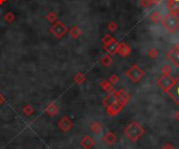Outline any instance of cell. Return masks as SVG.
Here are the masks:
<instances>
[{"mask_svg":"<svg viewBox=\"0 0 179 149\" xmlns=\"http://www.w3.org/2000/svg\"><path fill=\"white\" fill-rule=\"evenodd\" d=\"M101 63H102L103 66L109 67L110 65H111V63H112V58H110V55H105V56H103L102 59H101Z\"/></svg>","mask_w":179,"mask_h":149,"instance_id":"ac0fdd59","label":"cell"},{"mask_svg":"<svg viewBox=\"0 0 179 149\" xmlns=\"http://www.w3.org/2000/svg\"><path fill=\"white\" fill-rule=\"evenodd\" d=\"M159 54V52H158V50L156 48H151L150 50L148 51V55L149 58H151L152 59H155Z\"/></svg>","mask_w":179,"mask_h":149,"instance_id":"44dd1931","label":"cell"},{"mask_svg":"<svg viewBox=\"0 0 179 149\" xmlns=\"http://www.w3.org/2000/svg\"><path fill=\"white\" fill-rule=\"evenodd\" d=\"M50 31H52V34H53V35H55L56 38L61 39L67 34L68 29H67V26L65 25L64 23L59 21V22H57L52 25V27L50 28Z\"/></svg>","mask_w":179,"mask_h":149,"instance_id":"277c9868","label":"cell"},{"mask_svg":"<svg viewBox=\"0 0 179 149\" xmlns=\"http://www.w3.org/2000/svg\"><path fill=\"white\" fill-rule=\"evenodd\" d=\"M4 1H5V0H0V4H2V3H3Z\"/></svg>","mask_w":179,"mask_h":149,"instance_id":"e575fe53","label":"cell"},{"mask_svg":"<svg viewBox=\"0 0 179 149\" xmlns=\"http://www.w3.org/2000/svg\"><path fill=\"white\" fill-rule=\"evenodd\" d=\"M101 86H102L103 90L106 91V92H108V93H111V92L114 91V90H113L112 83L110 82V81H108V80H104V81L101 83Z\"/></svg>","mask_w":179,"mask_h":149,"instance_id":"2e32d148","label":"cell"},{"mask_svg":"<svg viewBox=\"0 0 179 149\" xmlns=\"http://www.w3.org/2000/svg\"><path fill=\"white\" fill-rule=\"evenodd\" d=\"M71 125H72V123H71V122L69 121V119L66 118V117L62 119L61 122H60V126H61L64 130L69 129L70 127H71Z\"/></svg>","mask_w":179,"mask_h":149,"instance_id":"e0dca14e","label":"cell"},{"mask_svg":"<svg viewBox=\"0 0 179 149\" xmlns=\"http://www.w3.org/2000/svg\"><path fill=\"white\" fill-rule=\"evenodd\" d=\"M167 58L175 67H179V45H175L167 53Z\"/></svg>","mask_w":179,"mask_h":149,"instance_id":"8992f818","label":"cell"},{"mask_svg":"<svg viewBox=\"0 0 179 149\" xmlns=\"http://www.w3.org/2000/svg\"><path fill=\"white\" fill-rule=\"evenodd\" d=\"M5 20L8 21V22H11V21H13V20H14V16H13V14L8 13V14L5 15Z\"/></svg>","mask_w":179,"mask_h":149,"instance_id":"f1b7e54d","label":"cell"},{"mask_svg":"<svg viewBox=\"0 0 179 149\" xmlns=\"http://www.w3.org/2000/svg\"><path fill=\"white\" fill-rule=\"evenodd\" d=\"M168 7L171 13L175 16L179 17V0H169Z\"/></svg>","mask_w":179,"mask_h":149,"instance_id":"8fae6325","label":"cell"},{"mask_svg":"<svg viewBox=\"0 0 179 149\" xmlns=\"http://www.w3.org/2000/svg\"><path fill=\"white\" fill-rule=\"evenodd\" d=\"M139 3H141L142 7H145V8H147V7H151V5H152L151 0H141V1H139Z\"/></svg>","mask_w":179,"mask_h":149,"instance_id":"d4e9b609","label":"cell"},{"mask_svg":"<svg viewBox=\"0 0 179 149\" xmlns=\"http://www.w3.org/2000/svg\"><path fill=\"white\" fill-rule=\"evenodd\" d=\"M117 53L121 56H128L131 53V48L127 45L126 43H119Z\"/></svg>","mask_w":179,"mask_h":149,"instance_id":"7c38bea8","label":"cell"},{"mask_svg":"<svg viewBox=\"0 0 179 149\" xmlns=\"http://www.w3.org/2000/svg\"><path fill=\"white\" fill-rule=\"evenodd\" d=\"M115 96H116V101L121 102L122 104H124V105H126L130 101V95L125 90H123V89H121V90L118 91H115Z\"/></svg>","mask_w":179,"mask_h":149,"instance_id":"9c48e42d","label":"cell"},{"mask_svg":"<svg viewBox=\"0 0 179 149\" xmlns=\"http://www.w3.org/2000/svg\"><path fill=\"white\" fill-rule=\"evenodd\" d=\"M76 80H77V81L79 82V83H82V82L85 80V77L83 76L82 74H77V77H76Z\"/></svg>","mask_w":179,"mask_h":149,"instance_id":"83f0119b","label":"cell"},{"mask_svg":"<svg viewBox=\"0 0 179 149\" xmlns=\"http://www.w3.org/2000/svg\"><path fill=\"white\" fill-rule=\"evenodd\" d=\"M162 149H174V146H173L171 143H167V144L162 147Z\"/></svg>","mask_w":179,"mask_h":149,"instance_id":"1f68e13d","label":"cell"},{"mask_svg":"<svg viewBox=\"0 0 179 149\" xmlns=\"http://www.w3.org/2000/svg\"><path fill=\"white\" fill-rule=\"evenodd\" d=\"M81 144H82V146H83L84 148L90 149V148L93 147V145H94V140L92 139V138H90V137L86 136V137H84V138H83Z\"/></svg>","mask_w":179,"mask_h":149,"instance_id":"5bb4252c","label":"cell"},{"mask_svg":"<svg viewBox=\"0 0 179 149\" xmlns=\"http://www.w3.org/2000/svg\"><path fill=\"white\" fill-rule=\"evenodd\" d=\"M104 141H105L108 145H113L114 143L117 141V137L114 133L112 132H108L104 137Z\"/></svg>","mask_w":179,"mask_h":149,"instance_id":"4fadbf2b","label":"cell"},{"mask_svg":"<svg viewBox=\"0 0 179 149\" xmlns=\"http://www.w3.org/2000/svg\"><path fill=\"white\" fill-rule=\"evenodd\" d=\"M117 27H118V26H117V24H116L115 22H110L109 24H108V29H109L110 31H112V32L115 31L116 29H117Z\"/></svg>","mask_w":179,"mask_h":149,"instance_id":"484cf974","label":"cell"},{"mask_svg":"<svg viewBox=\"0 0 179 149\" xmlns=\"http://www.w3.org/2000/svg\"><path fill=\"white\" fill-rule=\"evenodd\" d=\"M167 93L179 105V76L175 79L173 86L167 91Z\"/></svg>","mask_w":179,"mask_h":149,"instance_id":"52a82bcc","label":"cell"},{"mask_svg":"<svg viewBox=\"0 0 179 149\" xmlns=\"http://www.w3.org/2000/svg\"><path fill=\"white\" fill-rule=\"evenodd\" d=\"M175 119H176V120H177V121L179 122V111H178V112L175 114Z\"/></svg>","mask_w":179,"mask_h":149,"instance_id":"836d02e7","label":"cell"},{"mask_svg":"<svg viewBox=\"0 0 179 149\" xmlns=\"http://www.w3.org/2000/svg\"><path fill=\"white\" fill-rule=\"evenodd\" d=\"M47 19H48L49 21H53V20L57 19V17L53 13H50V14H48V16H47Z\"/></svg>","mask_w":179,"mask_h":149,"instance_id":"f546056e","label":"cell"},{"mask_svg":"<svg viewBox=\"0 0 179 149\" xmlns=\"http://www.w3.org/2000/svg\"><path fill=\"white\" fill-rule=\"evenodd\" d=\"M91 130L93 133H101L102 132V125H101L100 123H93L91 125Z\"/></svg>","mask_w":179,"mask_h":149,"instance_id":"7402d4cb","label":"cell"},{"mask_svg":"<svg viewBox=\"0 0 179 149\" xmlns=\"http://www.w3.org/2000/svg\"><path fill=\"white\" fill-rule=\"evenodd\" d=\"M162 74H166V75H170L172 72L171 66H169V65H163L162 67Z\"/></svg>","mask_w":179,"mask_h":149,"instance_id":"603a6c76","label":"cell"},{"mask_svg":"<svg viewBox=\"0 0 179 149\" xmlns=\"http://www.w3.org/2000/svg\"><path fill=\"white\" fill-rule=\"evenodd\" d=\"M113 40H115V39L111 37L110 35H106L103 39V43H104V45H107V44H109L110 42H112Z\"/></svg>","mask_w":179,"mask_h":149,"instance_id":"cb8c5ba5","label":"cell"},{"mask_svg":"<svg viewBox=\"0 0 179 149\" xmlns=\"http://www.w3.org/2000/svg\"><path fill=\"white\" fill-rule=\"evenodd\" d=\"M32 111H34V109H32L31 106H26V108H24V113H26L27 115H31V113Z\"/></svg>","mask_w":179,"mask_h":149,"instance_id":"4dcf8cb0","label":"cell"},{"mask_svg":"<svg viewBox=\"0 0 179 149\" xmlns=\"http://www.w3.org/2000/svg\"><path fill=\"white\" fill-rule=\"evenodd\" d=\"M118 80H119L118 76H117V75H115V74H112V75L110 76V78H109V81L111 82V83H113V85L117 83V82H118Z\"/></svg>","mask_w":179,"mask_h":149,"instance_id":"4316f807","label":"cell"},{"mask_svg":"<svg viewBox=\"0 0 179 149\" xmlns=\"http://www.w3.org/2000/svg\"><path fill=\"white\" fill-rule=\"evenodd\" d=\"M115 101H116L115 91H113V92H111V93H109L108 96H107V97L105 98V99H104L103 103H104V105L109 106L110 104H112L113 102H115Z\"/></svg>","mask_w":179,"mask_h":149,"instance_id":"9a60e30c","label":"cell"},{"mask_svg":"<svg viewBox=\"0 0 179 149\" xmlns=\"http://www.w3.org/2000/svg\"><path fill=\"white\" fill-rule=\"evenodd\" d=\"M174 81H175V79L172 78L171 75H166V74H162V75L158 78L157 85L160 89H162L163 91L167 92L173 86Z\"/></svg>","mask_w":179,"mask_h":149,"instance_id":"5b68a950","label":"cell"},{"mask_svg":"<svg viewBox=\"0 0 179 149\" xmlns=\"http://www.w3.org/2000/svg\"><path fill=\"white\" fill-rule=\"evenodd\" d=\"M124 133L130 141L137 142L139 139L144 136L145 129L138 122H131L130 124H128L124 129Z\"/></svg>","mask_w":179,"mask_h":149,"instance_id":"6da1fadb","label":"cell"},{"mask_svg":"<svg viewBox=\"0 0 179 149\" xmlns=\"http://www.w3.org/2000/svg\"><path fill=\"white\" fill-rule=\"evenodd\" d=\"M162 24L170 32H175L179 28V17L173 14H169L163 19H162Z\"/></svg>","mask_w":179,"mask_h":149,"instance_id":"3957f363","label":"cell"},{"mask_svg":"<svg viewBox=\"0 0 179 149\" xmlns=\"http://www.w3.org/2000/svg\"><path fill=\"white\" fill-rule=\"evenodd\" d=\"M70 35H71V37H72V38L77 39V38H79L80 35H81V30H80L77 26H73V27L71 28V30H70Z\"/></svg>","mask_w":179,"mask_h":149,"instance_id":"ffe728a7","label":"cell"},{"mask_svg":"<svg viewBox=\"0 0 179 149\" xmlns=\"http://www.w3.org/2000/svg\"><path fill=\"white\" fill-rule=\"evenodd\" d=\"M162 16H160V14L158 13V12H154V13H152V15H151V20H152V22L153 23H158L159 21H162Z\"/></svg>","mask_w":179,"mask_h":149,"instance_id":"d6986e66","label":"cell"},{"mask_svg":"<svg viewBox=\"0 0 179 149\" xmlns=\"http://www.w3.org/2000/svg\"><path fill=\"white\" fill-rule=\"evenodd\" d=\"M126 75L131 81L134 83H138L145 76V71L142 69L137 64H133L129 69L126 71Z\"/></svg>","mask_w":179,"mask_h":149,"instance_id":"7a4b0ae2","label":"cell"},{"mask_svg":"<svg viewBox=\"0 0 179 149\" xmlns=\"http://www.w3.org/2000/svg\"><path fill=\"white\" fill-rule=\"evenodd\" d=\"M118 45H119L118 42L116 41V40H113L112 42H110L109 44H107V45H104V49H105L110 55H112V54H115V53H117Z\"/></svg>","mask_w":179,"mask_h":149,"instance_id":"30bf717a","label":"cell"},{"mask_svg":"<svg viewBox=\"0 0 179 149\" xmlns=\"http://www.w3.org/2000/svg\"><path fill=\"white\" fill-rule=\"evenodd\" d=\"M152 5H157L159 3H162V0H151Z\"/></svg>","mask_w":179,"mask_h":149,"instance_id":"d6a6232c","label":"cell"},{"mask_svg":"<svg viewBox=\"0 0 179 149\" xmlns=\"http://www.w3.org/2000/svg\"><path fill=\"white\" fill-rule=\"evenodd\" d=\"M124 106H125L124 104H122L121 102H118V101H115V102H113L112 104H110L109 106H107V113H108V115L110 116H116L123 111Z\"/></svg>","mask_w":179,"mask_h":149,"instance_id":"ba28073f","label":"cell"}]
</instances>
